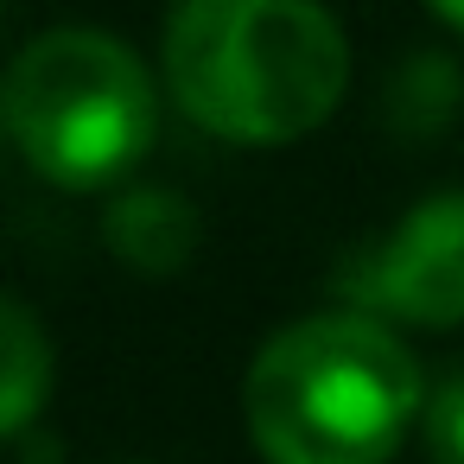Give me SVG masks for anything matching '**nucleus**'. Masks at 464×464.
Returning a JSON list of instances; mask_svg holds the SVG:
<instances>
[{
    "mask_svg": "<svg viewBox=\"0 0 464 464\" xmlns=\"http://www.w3.org/2000/svg\"><path fill=\"white\" fill-rule=\"evenodd\" d=\"M337 293L350 312L401 324H464V191H432L401 210L382 236L337 261Z\"/></svg>",
    "mask_w": 464,
    "mask_h": 464,
    "instance_id": "nucleus-4",
    "label": "nucleus"
},
{
    "mask_svg": "<svg viewBox=\"0 0 464 464\" xmlns=\"http://www.w3.org/2000/svg\"><path fill=\"white\" fill-rule=\"evenodd\" d=\"M420 413V362L394 324L350 305L293 318L242 375V420L267 464H388Z\"/></svg>",
    "mask_w": 464,
    "mask_h": 464,
    "instance_id": "nucleus-2",
    "label": "nucleus"
},
{
    "mask_svg": "<svg viewBox=\"0 0 464 464\" xmlns=\"http://www.w3.org/2000/svg\"><path fill=\"white\" fill-rule=\"evenodd\" d=\"M109 464H140V458H109Z\"/></svg>",
    "mask_w": 464,
    "mask_h": 464,
    "instance_id": "nucleus-11",
    "label": "nucleus"
},
{
    "mask_svg": "<svg viewBox=\"0 0 464 464\" xmlns=\"http://www.w3.org/2000/svg\"><path fill=\"white\" fill-rule=\"evenodd\" d=\"M0 115H7V140L39 179L96 191L153 147L160 96L153 71L115 33L52 26L14 52Z\"/></svg>",
    "mask_w": 464,
    "mask_h": 464,
    "instance_id": "nucleus-3",
    "label": "nucleus"
},
{
    "mask_svg": "<svg viewBox=\"0 0 464 464\" xmlns=\"http://www.w3.org/2000/svg\"><path fill=\"white\" fill-rule=\"evenodd\" d=\"M160 64L179 109L236 147L312 134L350 83L343 26L318 0H179Z\"/></svg>",
    "mask_w": 464,
    "mask_h": 464,
    "instance_id": "nucleus-1",
    "label": "nucleus"
},
{
    "mask_svg": "<svg viewBox=\"0 0 464 464\" xmlns=\"http://www.w3.org/2000/svg\"><path fill=\"white\" fill-rule=\"evenodd\" d=\"M0 356H7V375H0V432L26 439L45 394H52V337L20 293L0 299Z\"/></svg>",
    "mask_w": 464,
    "mask_h": 464,
    "instance_id": "nucleus-6",
    "label": "nucleus"
},
{
    "mask_svg": "<svg viewBox=\"0 0 464 464\" xmlns=\"http://www.w3.org/2000/svg\"><path fill=\"white\" fill-rule=\"evenodd\" d=\"M426 7H432L445 26H458V33H464V0H426Z\"/></svg>",
    "mask_w": 464,
    "mask_h": 464,
    "instance_id": "nucleus-10",
    "label": "nucleus"
},
{
    "mask_svg": "<svg viewBox=\"0 0 464 464\" xmlns=\"http://www.w3.org/2000/svg\"><path fill=\"white\" fill-rule=\"evenodd\" d=\"M14 445H20V458H26V464H58V439L26 432V439H14Z\"/></svg>",
    "mask_w": 464,
    "mask_h": 464,
    "instance_id": "nucleus-9",
    "label": "nucleus"
},
{
    "mask_svg": "<svg viewBox=\"0 0 464 464\" xmlns=\"http://www.w3.org/2000/svg\"><path fill=\"white\" fill-rule=\"evenodd\" d=\"M198 204L172 185H128L102 210V242L134 274H179L198 248Z\"/></svg>",
    "mask_w": 464,
    "mask_h": 464,
    "instance_id": "nucleus-5",
    "label": "nucleus"
},
{
    "mask_svg": "<svg viewBox=\"0 0 464 464\" xmlns=\"http://www.w3.org/2000/svg\"><path fill=\"white\" fill-rule=\"evenodd\" d=\"M420 432H426L432 464H464V369H458V375H445V382L426 394Z\"/></svg>",
    "mask_w": 464,
    "mask_h": 464,
    "instance_id": "nucleus-8",
    "label": "nucleus"
},
{
    "mask_svg": "<svg viewBox=\"0 0 464 464\" xmlns=\"http://www.w3.org/2000/svg\"><path fill=\"white\" fill-rule=\"evenodd\" d=\"M464 109V71L445 52H413L394 64L388 90H382V115L401 140H439Z\"/></svg>",
    "mask_w": 464,
    "mask_h": 464,
    "instance_id": "nucleus-7",
    "label": "nucleus"
}]
</instances>
